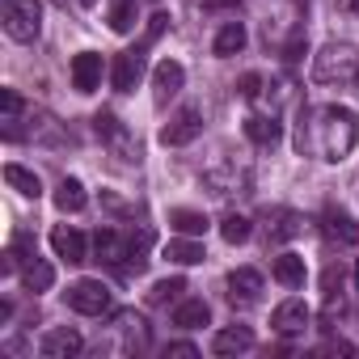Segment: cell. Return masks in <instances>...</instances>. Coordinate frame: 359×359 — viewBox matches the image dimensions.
Returning a JSON list of instances; mask_svg holds the SVG:
<instances>
[{"instance_id": "obj_1", "label": "cell", "mask_w": 359, "mask_h": 359, "mask_svg": "<svg viewBox=\"0 0 359 359\" xmlns=\"http://www.w3.org/2000/svg\"><path fill=\"white\" fill-rule=\"evenodd\" d=\"M359 144V118L346 106H321L313 114L300 110V127H296V152L304 156L309 148H317L321 161H346Z\"/></svg>"}, {"instance_id": "obj_2", "label": "cell", "mask_w": 359, "mask_h": 359, "mask_svg": "<svg viewBox=\"0 0 359 359\" xmlns=\"http://www.w3.org/2000/svg\"><path fill=\"white\" fill-rule=\"evenodd\" d=\"M359 76V51L351 43H325L313 55V81L317 85H351Z\"/></svg>"}, {"instance_id": "obj_3", "label": "cell", "mask_w": 359, "mask_h": 359, "mask_svg": "<svg viewBox=\"0 0 359 359\" xmlns=\"http://www.w3.org/2000/svg\"><path fill=\"white\" fill-rule=\"evenodd\" d=\"M5 34L13 43H34L43 34V5L39 0H9L5 5Z\"/></svg>"}, {"instance_id": "obj_4", "label": "cell", "mask_w": 359, "mask_h": 359, "mask_svg": "<svg viewBox=\"0 0 359 359\" xmlns=\"http://www.w3.org/2000/svg\"><path fill=\"white\" fill-rule=\"evenodd\" d=\"M64 300H68V309L81 313V317H102V313H110V287H106L102 279H76V283L64 292Z\"/></svg>"}, {"instance_id": "obj_5", "label": "cell", "mask_w": 359, "mask_h": 359, "mask_svg": "<svg viewBox=\"0 0 359 359\" xmlns=\"http://www.w3.org/2000/svg\"><path fill=\"white\" fill-rule=\"evenodd\" d=\"M93 250H97V262H106V266H118V271H127V262L135 258L131 250V237H118L114 229H97L93 233Z\"/></svg>"}, {"instance_id": "obj_6", "label": "cell", "mask_w": 359, "mask_h": 359, "mask_svg": "<svg viewBox=\"0 0 359 359\" xmlns=\"http://www.w3.org/2000/svg\"><path fill=\"white\" fill-rule=\"evenodd\" d=\"M182 81H187V68L182 64H177V60H161L152 68V102L165 106L169 97H177V93H182Z\"/></svg>"}, {"instance_id": "obj_7", "label": "cell", "mask_w": 359, "mask_h": 359, "mask_svg": "<svg viewBox=\"0 0 359 359\" xmlns=\"http://www.w3.org/2000/svg\"><path fill=\"white\" fill-rule=\"evenodd\" d=\"M258 296H262V275L254 266H237L229 275V304L233 309H250V304H258Z\"/></svg>"}, {"instance_id": "obj_8", "label": "cell", "mask_w": 359, "mask_h": 359, "mask_svg": "<svg viewBox=\"0 0 359 359\" xmlns=\"http://www.w3.org/2000/svg\"><path fill=\"white\" fill-rule=\"evenodd\" d=\"M313 321V313H309V304L304 300H283V304H275V313H271V325H275V334H283V338H296V334H304V325Z\"/></svg>"}, {"instance_id": "obj_9", "label": "cell", "mask_w": 359, "mask_h": 359, "mask_svg": "<svg viewBox=\"0 0 359 359\" xmlns=\"http://www.w3.org/2000/svg\"><path fill=\"white\" fill-rule=\"evenodd\" d=\"M199 131H203L199 110H177V114L161 127V144H165V148H182V144H191Z\"/></svg>"}, {"instance_id": "obj_10", "label": "cell", "mask_w": 359, "mask_h": 359, "mask_svg": "<svg viewBox=\"0 0 359 359\" xmlns=\"http://www.w3.org/2000/svg\"><path fill=\"white\" fill-rule=\"evenodd\" d=\"M93 131H97V135H102V140H106V144H110L114 152H123L127 161H131V156H140L135 140L127 135V127H123V123H118V118H114L110 110H97V114H93Z\"/></svg>"}, {"instance_id": "obj_11", "label": "cell", "mask_w": 359, "mask_h": 359, "mask_svg": "<svg viewBox=\"0 0 359 359\" xmlns=\"http://www.w3.org/2000/svg\"><path fill=\"white\" fill-rule=\"evenodd\" d=\"M72 85H76V93H93V89H102V72H106V64H102V55L97 51H81V55H72Z\"/></svg>"}, {"instance_id": "obj_12", "label": "cell", "mask_w": 359, "mask_h": 359, "mask_svg": "<svg viewBox=\"0 0 359 359\" xmlns=\"http://www.w3.org/2000/svg\"><path fill=\"white\" fill-rule=\"evenodd\" d=\"M81 346H85V338H81L72 325H55V330H47L43 342H39V351H43L47 359H72V355H81Z\"/></svg>"}, {"instance_id": "obj_13", "label": "cell", "mask_w": 359, "mask_h": 359, "mask_svg": "<svg viewBox=\"0 0 359 359\" xmlns=\"http://www.w3.org/2000/svg\"><path fill=\"white\" fill-rule=\"evenodd\" d=\"M51 250H55L64 262H72V266H81V262L89 258V241H85L76 229H68V224H55V229H51Z\"/></svg>"}, {"instance_id": "obj_14", "label": "cell", "mask_w": 359, "mask_h": 359, "mask_svg": "<svg viewBox=\"0 0 359 359\" xmlns=\"http://www.w3.org/2000/svg\"><path fill=\"white\" fill-rule=\"evenodd\" d=\"M140 76H144V51H123V55H114V68H110V85H114L118 93H131Z\"/></svg>"}, {"instance_id": "obj_15", "label": "cell", "mask_w": 359, "mask_h": 359, "mask_svg": "<svg viewBox=\"0 0 359 359\" xmlns=\"http://www.w3.org/2000/svg\"><path fill=\"white\" fill-rule=\"evenodd\" d=\"M212 351L216 355H245V351H254V330L250 325H229L212 338Z\"/></svg>"}, {"instance_id": "obj_16", "label": "cell", "mask_w": 359, "mask_h": 359, "mask_svg": "<svg viewBox=\"0 0 359 359\" xmlns=\"http://www.w3.org/2000/svg\"><path fill=\"white\" fill-rule=\"evenodd\" d=\"M245 135H250V144H258V148H275L279 140H283V123L271 114H254V118H245Z\"/></svg>"}, {"instance_id": "obj_17", "label": "cell", "mask_w": 359, "mask_h": 359, "mask_svg": "<svg viewBox=\"0 0 359 359\" xmlns=\"http://www.w3.org/2000/svg\"><path fill=\"white\" fill-rule=\"evenodd\" d=\"M203 182H208L216 195H233V191H245L250 173L237 169V165H224V169H208V173H203Z\"/></svg>"}, {"instance_id": "obj_18", "label": "cell", "mask_w": 359, "mask_h": 359, "mask_svg": "<svg viewBox=\"0 0 359 359\" xmlns=\"http://www.w3.org/2000/svg\"><path fill=\"white\" fill-rule=\"evenodd\" d=\"M165 258H169V262H177V266H199L208 254H203L199 237H173V241L165 245Z\"/></svg>"}, {"instance_id": "obj_19", "label": "cell", "mask_w": 359, "mask_h": 359, "mask_svg": "<svg viewBox=\"0 0 359 359\" xmlns=\"http://www.w3.org/2000/svg\"><path fill=\"white\" fill-rule=\"evenodd\" d=\"M5 182L18 191V195H26V199H39L43 195V182H39V173L34 169H26V165H5Z\"/></svg>"}, {"instance_id": "obj_20", "label": "cell", "mask_w": 359, "mask_h": 359, "mask_svg": "<svg viewBox=\"0 0 359 359\" xmlns=\"http://www.w3.org/2000/svg\"><path fill=\"white\" fill-rule=\"evenodd\" d=\"M208 321H212L208 300H177V309H173V325H182V330H199V325H208Z\"/></svg>"}, {"instance_id": "obj_21", "label": "cell", "mask_w": 359, "mask_h": 359, "mask_svg": "<svg viewBox=\"0 0 359 359\" xmlns=\"http://www.w3.org/2000/svg\"><path fill=\"white\" fill-rule=\"evenodd\" d=\"M245 26L241 22H229V26H220V34H216V43H212V51L220 55V60H229V55H241L245 51Z\"/></svg>"}, {"instance_id": "obj_22", "label": "cell", "mask_w": 359, "mask_h": 359, "mask_svg": "<svg viewBox=\"0 0 359 359\" xmlns=\"http://www.w3.org/2000/svg\"><path fill=\"white\" fill-rule=\"evenodd\" d=\"M271 275H275L283 287H304V279H309L304 258H296V254H279V258H275V266H271Z\"/></svg>"}, {"instance_id": "obj_23", "label": "cell", "mask_w": 359, "mask_h": 359, "mask_svg": "<svg viewBox=\"0 0 359 359\" xmlns=\"http://www.w3.org/2000/svg\"><path fill=\"white\" fill-rule=\"evenodd\" d=\"M22 283H26V292H47V287L55 283V266L43 262V258H30V262L22 266Z\"/></svg>"}, {"instance_id": "obj_24", "label": "cell", "mask_w": 359, "mask_h": 359, "mask_svg": "<svg viewBox=\"0 0 359 359\" xmlns=\"http://www.w3.org/2000/svg\"><path fill=\"white\" fill-rule=\"evenodd\" d=\"M89 203V195H85V187L76 182V177H64V182L55 187V208L60 212H81Z\"/></svg>"}, {"instance_id": "obj_25", "label": "cell", "mask_w": 359, "mask_h": 359, "mask_svg": "<svg viewBox=\"0 0 359 359\" xmlns=\"http://www.w3.org/2000/svg\"><path fill=\"white\" fill-rule=\"evenodd\" d=\"M169 229L173 233H182V237H203L208 233V216L203 212H169Z\"/></svg>"}, {"instance_id": "obj_26", "label": "cell", "mask_w": 359, "mask_h": 359, "mask_svg": "<svg viewBox=\"0 0 359 359\" xmlns=\"http://www.w3.org/2000/svg\"><path fill=\"white\" fill-rule=\"evenodd\" d=\"M325 233H330V237H338V241H346V245H359V224H355L351 216L330 212V216H325Z\"/></svg>"}, {"instance_id": "obj_27", "label": "cell", "mask_w": 359, "mask_h": 359, "mask_svg": "<svg viewBox=\"0 0 359 359\" xmlns=\"http://www.w3.org/2000/svg\"><path fill=\"white\" fill-rule=\"evenodd\" d=\"M182 292H187V279H161V283H152V292H148V304H173V300H182Z\"/></svg>"}, {"instance_id": "obj_28", "label": "cell", "mask_w": 359, "mask_h": 359, "mask_svg": "<svg viewBox=\"0 0 359 359\" xmlns=\"http://www.w3.org/2000/svg\"><path fill=\"white\" fill-rule=\"evenodd\" d=\"M220 237H224L229 245H241V241H250V220H245V216H237V212H229V216L220 220Z\"/></svg>"}, {"instance_id": "obj_29", "label": "cell", "mask_w": 359, "mask_h": 359, "mask_svg": "<svg viewBox=\"0 0 359 359\" xmlns=\"http://www.w3.org/2000/svg\"><path fill=\"white\" fill-rule=\"evenodd\" d=\"M110 30L114 34H131L135 30V0H118L110 9Z\"/></svg>"}, {"instance_id": "obj_30", "label": "cell", "mask_w": 359, "mask_h": 359, "mask_svg": "<svg viewBox=\"0 0 359 359\" xmlns=\"http://www.w3.org/2000/svg\"><path fill=\"white\" fill-rule=\"evenodd\" d=\"M338 287H342V271L338 266H325V275H321V300L334 304L338 300Z\"/></svg>"}, {"instance_id": "obj_31", "label": "cell", "mask_w": 359, "mask_h": 359, "mask_svg": "<svg viewBox=\"0 0 359 359\" xmlns=\"http://www.w3.org/2000/svg\"><path fill=\"white\" fill-rule=\"evenodd\" d=\"M165 26H169V18H165V13H156V18H152V26H148V34H144V47H148V43H156V39L165 34ZM144 47H140V51H144Z\"/></svg>"}, {"instance_id": "obj_32", "label": "cell", "mask_w": 359, "mask_h": 359, "mask_svg": "<svg viewBox=\"0 0 359 359\" xmlns=\"http://www.w3.org/2000/svg\"><path fill=\"white\" fill-rule=\"evenodd\" d=\"M262 93V76L258 72H245L241 76V97H258Z\"/></svg>"}, {"instance_id": "obj_33", "label": "cell", "mask_w": 359, "mask_h": 359, "mask_svg": "<svg viewBox=\"0 0 359 359\" xmlns=\"http://www.w3.org/2000/svg\"><path fill=\"white\" fill-rule=\"evenodd\" d=\"M165 355H182V359H195V355H199V346H195V342H169V346H165Z\"/></svg>"}, {"instance_id": "obj_34", "label": "cell", "mask_w": 359, "mask_h": 359, "mask_svg": "<svg viewBox=\"0 0 359 359\" xmlns=\"http://www.w3.org/2000/svg\"><path fill=\"white\" fill-rule=\"evenodd\" d=\"M300 51H304V39L296 34V39H292L287 47H283V60H287V64H296V60H300Z\"/></svg>"}, {"instance_id": "obj_35", "label": "cell", "mask_w": 359, "mask_h": 359, "mask_svg": "<svg viewBox=\"0 0 359 359\" xmlns=\"http://www.w3.org/2000/svg\"><path fill=\"white\" fill-rule=\"evenodd\" d=\"M102 203H106V208H110V212H131V208H127V203H123V199H114V195H102Z\"/></svg>"}, {"instance_id": "obj_36", "label": "cell", "mask_w": 359, "mask_h": 359, "mask_svg": "<svg viewBox=\"0 0 359 359\" xmlns=\"http://www.w3.org/2000/svg\"><path fill=\"white\" fill-rule=\"evenodd\" d=\"M355 292H359V258H355Z\"/></svg>"}, {"instance_id": "obj_37", "label": "cell", "mask_w": 359, "mask_h": 359, "mask_svg": "<svg viewBox=\"0 0 359 359\" xmlns=\"http://www.w3.org/2000/svg\"><path fill=\"white\" fill-rule=\"evenodd\" d=\"M81 5H85V9H93V5H97V0H81Z\"/></svg>"}, {"instance_id": "obj_38", "label": "cell", "mask_w": 359, "mask_h": 359, "mask_svg": "<svg viewBox=\"0 0 359 359\" xmlns=\"http://www.w3.org/2000/svg\"><path fill=\"white\" fill-rule=\"evenodd\" d=\"M351 9H355V13H359V0H351Z\"/></svg>"}]
</instances>
